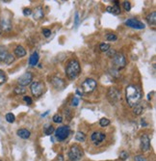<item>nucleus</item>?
<instances>
[{
	"instance_id": "1a4fd4ad",
	"label": "nucleus",
	"mask_w": 156,
	"mask_h": 161,
	"mask_svg": "<svg viewBox=\"0 0 156 161\" xmlns=\"http://www.w3.org/2000/svg\"><path fill=\"white\" fill-rule=\"evenodd\" d=\"M32 81H33V74L30 72H27L25 73H23L22 75L18 78V83L19 86L25 87V86L31 84Z\"/></svg>"
},
{
	"instance_id": "a878e982",
	"label": "nucleus",
	"mask_w": 156,
	"mask_h": 161,
	"mask_svg": "<svg viewBox=\"0 0 156 161\" xmlns=\"http://www.w3.org/2000/svg\"><path fill=\"white\" fill-rule=\"evenodd\" d=\"M99 125L102 127L108 126L110 125V120L107 119V118H102V119H100V121H99Z\"/></svg>"
},
{
	"instance_id": "f257e3e1",
	"label": "nucleus",
	"mask_w": 156,
	"mask_h": 161,
	"mask_svg": "<svg viewBox=\"0 0 156 161\" xmlns=\"http://www.w3.org/2000/svg\"><path fill=\"white\" fill-rule=\"evenodd\" d=\"M125 96L127 104L130 107H135L139 104L142 98V92L136 85H128L125 90Z\"/></svg>"
},
{
	"instance_id": "cd10ccee",
	"label": "nucleus",
	"mask_w": 156,
	"mask_h": 161,
	"mask_svg": "<svg viewBox=\"0 0 156 161\" xmlns=\"http://www.w3.org/2000/svg\"><path fill=\"white\" fill-rule=\"evenodd\" d=\"M118 37L116 34H114V33H109V34L106 35V40L107 41H110V42H114V41H117Z\"/></svg>"
},
{
	"instance_id": "7ed1b4c3",
	"label": "nucleus",
	"mask_w": 156,
	"mask_h": 161,
	"mask_svg": "<svg viewBox=\"0 0 156 161\" xmlns=\"http://www.w3.org/2000/svg\"><path fill=\"white\" fill-rule=\"evenodd\" d=\"M83 148L78 145H72L68 151V159L71 161H79L83 156Z\"/></svg>"
},
{
	"instance_id": "f704fd0d",
	"label": "nucleus",
	"mask_w": 156,
	"mask_h": 161,
	"mask_svg": "<svg viewBox=\"0 0 156 161\" xmlns=\"http://www.w3.org/2000/svg\"><path fill=\"white\" fill-rule=\"evenodd\" d=\"M116 50L115 49H112V48H110L109 50L107 51V56L110 57V58H113V57L115 56V54H116Z\"/></svg>"
},
{
	"instance_id": "a19ab883",
	"label": "nucleus",
	"mask_w": 156,
	"mask_h": 161,
	"mask_svg": "<svg viewBox=\"0 0 156 161\" xmlns=\"http://www.w3.org/2000/svg\"><path fill=\"white\" fill-rule=\"evenodd\" d=\"M23 100L24 101H25L26 103H27V104H32V103H33V100H32V98L30 97H27V96H25V97H23Z\"/></svg>"
},
{
	"instance_id": "e433bc0d",
	"label": "nucleus",
	"mask_w": 156,
	"mask_h": 161,
	"mask_svg": "<svg viewBox=\"0 0 156 161\" xmlns=\"http://www.w3.org/2000/svg\"><path fill=\"white\" fill-rule=\"evenodd\" d=\"M43 35L44 37H46V38H48V37L51 35V30L47 29V28H44V29L43 30Z\"/></svg>"
},
{
	"instance_id": "5701e85b",
	"label": "nucleus",
	"mask_w": 156,
	"mask_h": 161,
	"mask_svg": "<svg viewBox=\"0 0 156 161\" xmlns=\"http://www.w3.org/2000/svg\"><path fill=\"white\" fill-rule=\"evenodd\" d=\"M14 93L15 95H23L26 93V89L22 87V86H18L14 89Z\"/></svg>"
},
{
	"instance_id": "a211bd4d",
	"label": "nucleus",
	"mask_w": 156,
	"mask_h": 161,
	"mask_svg": "<svg viewBox=\"0 0 156 161\" xmlns=\"http://www.w3.org/2000/svg\"><path fill=\"white\" fill-rule=\"evenodd\" d=\"M15 55L18 57V58H21L26 55V50L22 45H18L15 49Z\"/></svg>"
},
{
	"instance_id": "412c9836",
	"label": "nucleus",
	"mask_w": 156,
	"mask_h": 161,
	"mask_svg": "<svg viewBox=\"0 0 156 161\" xmlns=\"http://www.w3.org/2000/svg\"><path fill=\"white\" fill-rule=\"evenodd\" d=\"M75 140L78 142H85L86 141V135L81 131L76 132L75 134Z\"/></svg>"
},
{
	"instance_id": "dca6fc26",
	"label": "nucleus",
	"mask_w": 156,
	"mask_h": 161,
	"mask_svg": "<svg viewBox=\"0 0 156 161\" xmlns=\"http://www.w3.org/2000/svg\"><path fill=\"white\" fill-rule=\"evenodd\" d=\"M39 59H40V57H39V53L35 51V52H33L31 56L29 57V65L31 66V67H35V66L38 65L39 63Z\"/></svg>"
},
{
	"instance_id": "c756f323",
	"label": "nucleus",
	"mask_w": 156,
	"mask_h": 161,
	"mask_svg": "<svg viewBox=\"0 0 156 161\" xmlns=\"http://www.w3.org/2000/svg\"><path fill=\"white\" fill-rule=\"evenodd\" d=\"M7 81V76L5 72H4L2 69H0V85L4 84Z\"/></svg>"
},
{
	"instance_id": "423d86ee",
	"label": "nucleus",
	"mask_w": 156,
	"mask_h": 161,
	"mask_svg": "<svg viewBox=\"0 0 156 161\" xmlns=\"http://www.w3.org/2000/svg\"><path fill=\"white\" fill-rule=\"evenodd\" d=\"M107 98L108 100L110 101L111 104H116L117 102H118L121 100V91L115 88V87H112L108 90V93H107Z\"/></svg>"
},
{
	"instance_id": "7c9ffc66",
	"label": "nucleus",
	"mask_w": 156,
	"mask_h": 161,
	"mask_svg": "<svg viewBox=\"0 0 156 161\" xmlns=\"http://www.w3.org/2000/svg\"><path fill=\"white\" fill-rule=\"evenodd\" d=\"M54 131H55V129L52 126H46V129H44V133H46V135H51Z\"/></svg>"
},
{
	"instance_id": "473e14b6",
	"label": "nucleus",
	"mask_w": 156,
	"mask_h": 161,
	"mask_svg": "<svg viewBox=\"0 0 156 161\" xmlns=\"http://www.w3.org/2000/svg\"><path fill=\"white\" fill-rule=\"evenodd\" d=\"M79 23H80V18H79V14H78V12L75 13V16H74V26L77 29L78 26H79Z\"/></svg>"
},
{
	"instance_id": "9b49d317",
	"label": "nucleus",
	"mask_w": 156,
	"mask_h": 161,
	"mask_svg": "<svg viewBox=\"0 0 156 161\" xmlns=\"http://www.w3.org/2000/svg\"><path fill=\"white\" fill-rule=\"evenodd\" d=\"M125 25L131 28H134V29H139V30L145 29L146 27L145 24L136 18H128L127 20H125Z\"/></svg>"
},
{
	"instance_id": "f8f14e48",
	"label": "nucleus",
	"mask_w": 156,
	"mask_h": 161,
	"mask_svg": "<svg viewBox=\"0 0 156 161\" xmlns=\"http://www.w3.org/2000/svg\"><path fill=\"white\" fill-rule=\"evenodd\" d=\"M140 147L143 151H147L150 150V139L149 135L143 134L140 137Z\"/></svg>"
},
{
	"instance_id": "9d476101",
	"label": "nucleus",
	"mask_w": 156,
	"mask_h": 161,
	"mask_svg": "<svg viewBox=\"0 0 156 161\" xmlns=\"http://www.w3.org/2000/svg\"><path fill=\"white\" fill-rule=\"evenodd\" d=\"M106 138V134L104 132L101 131H94L93 132V134L91 135V140L93 145L98 146L104 141V139Z\"/></svg>"
},
{
	"instance_id": "6ab92c4d",
	"label": "nucleus",
	"mask_w": 156,
	"mask_h": 161,
	"mask_svg": "<svg viewBox=\"0 0 156 161\" xmlns=\"http://www.w3.org/2000/svg\"><path fill=\"white\" fill-rule=\"evenodd\" d=\"M146 21L149 25H155L156 24V12L153 11L152 13H150L146 16Z\"/></svg>"
},
{
	"instance_id": "ddd939ff",
	"label": "nucleus",
	"mask_w": 156,
	"mask_h": 161,
	"mask_svg": "<svg viewBox=\"0 0 156 161\" xmlns=\"http://www.w3.org/2000/svg\"><path fill=\"white\" fill-rule=\"evenodd\" d=\"M0 27H1L2 30L5 32H9L12 30V28H13V26H12V22L9 18H3L0 20Z\"/></svg>"
},
{
	"instance_id": "49530a36",
	"label": "nucleus",
	"mask_w": 156,
	"mask_h": 161,
	"mask_svg": "<svg viewBox=\"0 0 156 161\" xmlns=\"http://www.w3.org/2000/svg\"><path fill=\"white\" fill-rule=\"evenodd\" d=\"M0 161H2V160H0Z\"/></svg>"
},
{
	"instance_id": "a18cd8bd",
	"label": "nucleus",
	"mask_w": 156,
	"mask_h": 161,
	"mask_svg": "<svg viewBox=\"0 0 156 161\" xmlns=\"http://www.w3.org/2000/svg\"><path fill=\"white\" fill-rule=\"evenodd\" d=\"M49 113V111H47V112L46 113H44V114H42V117H44V116H46V115Z\"/></svg>"
},
{
	"instance_id": "c03bdc74",
	"label": "nucleus",
	"mask_w": 156,
	"mask_h": 161,
	"mask_svg": "<svg viewBox=\"0 0 156 161\" xmlns=\"http://www.w3.org/2000/svg\"><path fill=\"white\" fill-rule=\"evenodd\" d=\"M114 3H115V5H118V3H120V1H118V0H115Z\"/></svg>"
},
{
	"instance_id": "4c0bfd02",
	"label": "nucleus",
	"mask_w": 156,
	"mask_h": 161,
	"mask_svg": "<svg viewBox=\"0 0 156 161\" xmlns=\"http://www.w3.org/2000/svg\"><path fill=\"white\" fill-rule=\"evenodd\" d=\"M23 15L25 16L32 15V10L30 9V8H24V9H23Z\"/></svg>"
},
{
	"instance_id": "6e6552de",
	"label": "nucleus",
	"mask_w": 156,
	"mask_h": 161,
	"mask_svg": "<svg viewBox=\"0 0 156 161\" xmlns=\"http://www.w3.org/2000/svg\"><path fill=\"white\" fill-rule=\"evenodd\" d=\"M30 90L33 96L36 97H39L42 96L44 92V84L40 81H35L31 84Z\"/></svg>"
},
{
	"instance_id": "393cba45",
	"label": "nucleus",
	"mask_w": 156,
	"mask_h": 161,
	"mask_svg": "<svg viewBox=\"0 0 156 161\" xmlns=\"http://www.w3.org/2000/svg\"><path fill=\"white\" fill-rule=\"evenodd\" d=\"M52 121L54 122L55 123H61L63 122V117L61 116L60 114H55L52 118Z\"/></svg>"
},
{
	"instance_id": "aec40b11",
	"label": "nucleus",
	"mask_w": 156,
	"mask_h": 161,
	"mask_svg": "<svg viewBox=\"0 0 156 161\" xmlns=\"http://www.w3.org/2000/svg\"><path fill=\"white\" fill-rule=\"evenodd\" d=\"M9 54L8 50L3 47H0V62H4L6 59L7 55Z\"/></svg>"
},
{
	"instance_id": "37998d69",
	"label": "nucleus",
	"mask_w": 156,
	"mask_h": 161,
	"mask_svg": "<svg viewBox=\"0 0 156 161\" xmlns=\"http://www.w3.org/2000/svg\"><path fill=\"white\" fill-rule=\"evenodd\" d=\"M106 11L108 12V13H111V11H112V7H110V6H108L107 8H106Z\"/></svg>"
},
{
	"instance_id": "bb28decb",
	"label": "nucleus",
	"mask_w": 156,
	"mask_h": 161,
	"mask_svg": "<svg viewBox=\"0 0 156 161\" xmlns=\"http://www.w3.org/2000/svg\"><path fill=\"white\" fill-rule=\"evenodd\" d=\"M110 44H105V43H102L99 44V49L102 51V52H107L109 49H110Z\"/></svg>"
},
{
	"instance_id": "ea45409f",
	"label": "nucleus",
	"mask_w": 156,
	"mask_h": 161,
	"mask_svg": "<svg viewBox=\"0 0 156 161\" xmlns=\"http://www.w3.org/2000/svg\"><path fill=\"white\" fill-rule=\"evenodd\" d=\"M78 103H79V100H78L76 97H72V100H71V105L75 107V106L78 105Z\"/></svg>"
},
{
	"instance_id": "58836bf2",
	"label": "nucleus",
	"mask_w": 156,
	"mask_h": 161,
	"mask_svg": "<svg viewBox=\"0 0 156 161\" xmlns=\"http://www.w3.org/2000/svg\"><path fill=\"white\" fill-rule=\"evenodd\" d=\"M134 160H135V161H146V157H143V155H141V154L135 156Z\"/></svg>"
},
{
	"instance_id": "79ce46f5",
	"label": "nucleus",
	"mask_w": 156,
	"mask_h": 161,
	"mask_svg": "<svg viewBox=\"0 0 156 161\" xmlns=\"http://www.w3.org/2000/svg\"><path fill=\"white\" fill-rule=\"evenodd\" d=\"M76 94H77V95H79L80 97H82V95H83V93L80 92V90H79V89H77V90H76Z\"/></svg>"
},
{
	"instance_id": "2eb2a0df",
	"label": "nucleus",
	"mask_w": 156,
	"mask_h": 161,
	"mask_svg": "<svg viewBox=\"0 0 156 161\" xmlns=\"http://www.w3.org/2000/svg\"><path fill=\"white\" fill-rule=\"evenodd\" d=\"M52 85L54 86L56 89H63L65 87V81L61 79L59 77H53L52 78Z\"/></svg>"
},
{
	"instance_id": "39448f33",
	"label": "nucleus",
	"mask_w": 156,
	"mask_h": 161,
	"mask_svg": "<svg viewBox=\"0 0 156 161\" xmlns=\"http://www.w3.org/2000/svg\"><path fill=\"white\" fill-rule=\"evenodd\" d=\"M55 137L59 141H65L67 139L69 134H71V129L68 126H59L58 129H55Z\"/></svg>"
},
{
	"instance_id": "c9c22d12",
	"label": "nucleus",
	"mask_w": 156,
	"mask_h": 161,
	"mask_svg": "<svg viewBox=\"0 0 156 161\" xmlns=\"http://www.w3.org/2000/svg\"><path fill=\"white\" fill-rule=\"evenodd\" d=\"M124 10L126 12H129L130 9H131V4L129 1H124Z\"/></svg>"
},
{
	"instance_id": "f3484780",
	"label": "nucleus",
	"mask_w": 156,
	"mask_h": 161,
	"mask_svg": "<svg viewBox=\"0 0 156 161\" xmlns=\"http://www.w3.org/2000/svg\"><path fill=\"white\" fill-rule=\"evenodd\" d=\"M16 134H18V137H20L21 139H28V138H30L31 132L26 129H20L16 131Z\"/></svg>"
},
{
	"instance_id": "4be33fe9",
	"label": "nucleus",
	"mask_w": 156,
	"mask_h": 161,
	"mask_svg": "<svg viewBox=\"0 0 156 161\" xmlns=\"http://www.w3.org/2000/svg\"><path fill=\"white\" fill-rule=\"evenodd\" d=\"M143 106L140 105V104H138L136 105L135 107H133V113L136 115V116H139V115H141L143 113Z\"/></svg>"
},
{
	"instance_id": "4468645a",
	"label": "nucleus",
	"mask_w": 156,
	"mask_h": 161,
	"mask_svg": "<svg viewBox=\"0 0 156 161\" xmlns=\"http://www.w3.org/2000/svg\"><path fill=\"white\" fill-rule=\"evenodd\" d=\"M32 13H33V18H34L35 20H40L44 16L43 8L40 7V6L38 7V8H36L34 11H32Z\"/></svg>"
},
{
	"instance_id": "c85d7f7f",
	"label": "nucleus",
	"mask_w": 156,
	"mask_h": 161,
	"mask_svg": "<svg viewBox=\"0 0 156 161\" xmlns=\"http://www.w3.org/2000/svg\"><path fill=\"white\" fill-rule=\"evenodd\" d=\"M15 61V57H14V55L13 54H8L7 55V57H6V59H5V64H7V65H10V64H12L13 62Z\"/></svg>"
},
{
	"instance_id": "0eeeda50",
	"label": "nucleus",
	"mask_w": 156,
	"mask_h": 161,
	"mask_svg": "<svg viewBox=\"0 0 156 161\" xmlns=\"http://www.w3.org/2000/svg\"><path fill=\"white\" fill-rule=\"evenodd\" d=\"M126 65V59L124 55L122 53H116L115 56L113 57V66H114V69H120L124 68Z\"/></svg>"
},
{
	"instance_id": "b1692460",
	"label": "nucleus",
	"mask_w": 156,
	"mask_h": 161,
	"mask_svg": "<svg viewBox=\"0 0 156 161\" xmlns=\"http://www.w3.org/2000/svg\"><path fill=\"white\" fill-rule=\"evenodd\" d=\"M5 119H6V121H7L8 123H14V122L15 121V115H14L13 113H8V114H6Z\"/></svg>"
},
{
	"instance_id": "72a5a7b5",
	"label": "nucleus",
	"mask_w": 156,
	"mask_h": 161,
	"mask_svg": "<svg viewBox=\"0 0 156 161\" xmlns=\"http://www.w3.org/2000/svg\"><path fill=\"white\" fill-rule=\"evenodd\" d=\"M128 156H129V154H128V152L127 151H121V154H120V158L121 159V160H126L127 158H128Z\"/></svg>"
},
{
	"instance_id": "20e7f679",
	"label": "nucleus",
	"mask_w": 156,
	"mask_h": 161,
	"mask_svg": "<svg viewBox=\"0 0 156 161\" xmlns=\"http://www.w3.org/2000/svg\"><path fill=\"white\" fill-rule=\"evenodd\" d=\"M96 86H97V83L96 80L93 79V78H87L86 80H84V82L81 85V91L82 93L90 94L96 90Z\"/></svg>"
},
{
	"instance_id": "f03ea898",
	"label": "nucleus",
	"mask_w": 156,
	"mask_h": 161,
	"mask_svg": "<svg viewBox=\"0 0 156 161\" xmlns=\"http://www.w3.org/2000/svg\"><path fill=\"white\" fill-rule=\"evenodd\" d=\"M81 72L80 64L76 59H71L68 62L65 67V74L69 80H74L79 76Z\"/></svg>"
},
{
	"instance_id": "2f4dec72",
	"label": "nucleus",
	"mask_w": 156,
	"mask_h": 161,
	"mask_svg": "<svg viewBox=\"0 0 156 161\" xmlns=\"http://www.w3.org/2000/svg\"><path fill=\"white\" fill-rule=\"evenodd\" d=\"M111 14L113 15H120L121 14V8L118 5H114L112 7V11H111Z\"/></svg>"
}]
</instances>
